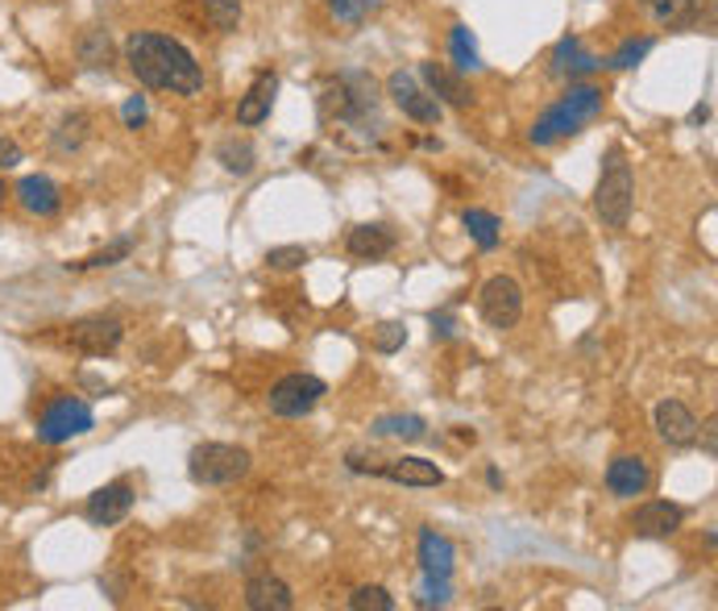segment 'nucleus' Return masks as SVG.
I'll return each instance as SVG.
<instances>
[{
	"label": "nucleus",
	"mask_w": 718,
	"mask_h": 611,
	"mask_svg": "<svg viewBox=\"0 0 718 611\" xmlns=\"http://www.w3.org/2000/svg\"><path fill=\"white\" fill-rule=\"evenodd\" d=\"M403 341H408V325H399V320H382V325L374 329V350H378V354H399Z\"/></svg>",
	"instance_id": "34"
},
{
	"label": "nucleus",
	"mask_w": 718,
	"mask_h": 611,
	"mask_svg": "<svg viewBox=\"0 0 718 611\" xmlns=\"http://www.w3.org/2000/svg\"><path fill=\"white\" fill-rule=\"evenodd\" d=\"M246 608L249 611H291L295 608V590L274 578V574H254L246 583Z\"/></svg>",
	"instance_id": "17"
},
{
	"label": "nucleus",
	"mask_w": 718,
	"mask_h": 611,
	"mask_svg": "<svg viewBox=\"0 0 718 611\" xmlns=\"http://www.w3.org/2000/svg\"><path fill=\"white\" fill-rule=\"evenodd\" d=\"M387 92H390V101H395V108H399L408 121H415V126H436V121H440V101L415 84V75H408V71H395L387 80Z\"/></svg>",
	"instance_id": "11"
},
{
	"label": "nucleus",
	"mask_w": 718,
	"mask_h": 611,
	"mask_svg": "<svg viewBox=\"0 0 718 611\" xmlns=\"http://www.w3.org/2000/svg\"><path fill=\"white\" fill-rule=\"evenodd\" d=\"M80 63L83 67H108L113 63V43L104 30H87L80 38Z\"/></svg>",
	"instance_id": "31"
},
{
	"label": "nucleus",
	"mask_w": 718,
	"mask_h": 611,
	"mask_svg": "<svg viewBox=\"0 0 718 611\" xmlns=\"http://www.w3.org/2000/svg\"><path fill=\"white\" fill-rule=\"evenodd\" d=\"M478 313L491 329H515L523 317V287L511 274H491L478 292Z\"/></svg>",
	"instance_id": "8"
},
{
	"label": "nucleus",
	"mask_w": 718,
	"mask_h": 611,
	"mask_svg": "<svg viewBox=\"0 0 718 611\" xmlns=\"http://www.w3.org/2000/svg\"><path fill=\"white\" fill-rule=\"evenodd\" d=\"M452 599V587H449V578H432L428 574V587H424V595L415 599L420 608H445Z\"/></svg>",
	"instance_id": "37"
},
{
	"label": "nucleus",
	"mask_w": 718,
	"mask_h": 611,
	"mask_svg": "<svg viewBox=\"0 0 718 611\" xmlns=\"http://www.w3.org/2000/svg\"><path fill=\"white\" fill-rule=\"evenodd\" d=\"M125 63H129L138 84L154 87V92H170V96H200L204 92V71L179 38L150 34V30L129 34Z\"/></svg>",
	"instance_id": "1"
},
{
	"label": "nucleus",
	"mask_w": 718,
	"mask_h": 611,
	"mask_svg": "<svg viewBox=\"0 0 718 611\" xmlns=\"http://www.w3.org/2000/svg\"><path fill=\"white\" fill-rule=\"evenodd\" d=\"M639 9L652 17L657 25H685L694 22V13H698V0H639Z\"/></svg>",
	"instance_id": "23"
},
{
	"label": "nucleus",
	"mask_w": 718,
	"mask_h": 611,
	"mask_svg": "<svg viewBox=\"0 0 718 611\" xmlns=\"http://www.w3.org/2000/svg\"><path fill=\"white\" fill-rule=\"evenodd\" d=\"M432 338H452V317L449 313H440V317L432 313Z\"/></svg>",
	"instance_id": "40"
},
{
	"label": "nucleus",
	"mask_w": 718,
	"mask_h": 611,
	"mask_svg": "<svg viewBox=\"0 0 718 611\" xmlns=\"http://www.w3.org/2000/svg\"><path fill=\"white\" fill-rule=\"evenodd\" d=\"M648 50H652V38H639V43L632 38V43H623L615 55H611V67H619V71H623V67H636Z\"/></svg>",
	"instance_id": "36"
},
{
	"label": "nucleus",
	"mask_w": 718,
	"mask_h": 611,
	"mask_svg": "<svg viewBox=\"0 0 718 611\" xmlns=\"http://www.w3.org/2000/svg\"><path fill=\"white\" fill-rule=\"evenodd\" d=\"M598 59L581 46V38H561L553 50V75H561V80H581V75H590V71H598Z\"/></svg>",
	"instance_id": "21"
},
{
	"label": "nucleus",
	"mask_w": 718,
	"mask_h": 611,
	"mask_svg": "<svg viewBox=\"0 0 718 611\" xmlns=\"http://www.w3.org/2000/svg\"><path fill=\"white\" fill-rule=\"evenodd\" d=\"M652 486V470L639 454H619L615 462L607 466V491L615 500H636Z\"/></svg>",
	"instance_id": "14"
},
{
	"label": "nucleus",
	"mask_w": 718,
	"mask_h": 611,
	"mask_svg": "<svg viewBox=\"0 0 718 611\" xmlns=\"http://www.w3.org/2000/svg\"><path fill=\"white\" fill-rule=\"evenodd\" d=\"M129 254H133V242L121 237V242H113V246H104V250L87 254V258H80V262H71V271H101V267H117V262H125Z\"/></svg>",
	"instance_id": "28"
},
{
	"label": "nucleus",
	"mask_w": 718,
	"mask_h": 611,
	"mask_svg": "<svg viewBox=\"0 0 718 611\" xmlns=\"http://www.w3.org/2000/svg\"><path fill=\"white\" fill-rule=\"evenodd\" d=\"M249 466H254V458H249V449H242V445L204 442L191 449L187 474H191V483L200 486H228L237 483V479H246Z\"/></svg>",
	"instance_id": "5"
},
{
	"label": "nucleus",
	"mask_w": 718,
	"mask_h": 611,
	"mask_svg": "<svg viewBox=\"0 0 718 611\" xmlns=\"http://www.w3.org/2000/svg\"><path fill=\"white\" fill-rule=\"evenodd\" d=\"M133 512V486L125 483H108L101 486L96 495H87V507H83V516L92 520L96 528H113V525H121L125 516Z\"/></svg>",
	"instance_id": "13"
},
{
	"label": "nucleus",
	"mask_w": 718,
	"mask_h": 611,
	"mask_svg": "<svg viewBox=\"0 0 718 611\" xmlns=\"http://www.w3.org/2000/svg\"><path fill=\"white\" fill-rule=\"evenodd\" d=\"M378 437H395V442H424L428 437V424L424 416H411V412H399V416H382L374 424Z\"/></svg>",
	"instance_id": "24"
},
{
	"label": "nucleus",
	"mask_w": 718,
	"mask_h": 611,
	"mask_svg": "<svg viewBox=\"0 0 718 611\" xmlns=\"http://www.w3.org/2000/svg\"><path fill=\"white\" fill-rule=\"evenodd\" d=\"M332 13V22L341 25H362L369 13H378L382 9V0H325Z\"/></svg>",
	"instance_id": "30"
},
{
	"label": "nucleus",
	"mask_w": 718,
	"mask_h": 611,
	"mask_svg": "<svg viewBox=\"0 0 718 611\" xmlns=\"http://www.w3.org/2000/svg\"><path fill=\"white\" fill-rule=\"evenodd\" d=\"M87 133H92V117L87 113H67L55 129V150L59 154H71V150H80L87 142Z\"/></svg>",
	"instance_id": "25"
},
{
	"label": "nucleus",
	"mask_w": 718,
	"mask_h": 611,
	"mask_svg": "<svg viewBox=\"0 0 718 611\" xmlns=\"http://www.w3.org/2000/svg\"><path fill=\"white\" fill-rule=\"evenodd\" d=\"M308 258L311 254L304 250V246H274V250L267 254V267L270 271H299Z\"/></svg>",
	"instance_id": "35"
},
{
	"label": "nucleus",
	"mask_w": 718,
	"mask_h": 611,
	"mask_svg": "<svg viewBox=\"0 0 718 611\" xmlns=\"http://www.w3.org/2000/svg\"><path fill=\"white\" fill-rule=\"evenodd\" d=\"M125 338V325L117 317H83L75 325H67V333L62 341L71 345V350H80L87 359H104V354H113Z\"/></svg>",
	"instance_id": "10"
},
{
	"label": "nucleus",
	"mask_w": 718,
	"mask_h": 611,
	"mask_svg": "<svg viewBox=\"0 0 718 611\" xmlns=\"http://www.w3.org/2000/svg\"><path fill=\"white\" fill-rule=\"evenodd\" d=\"M274 92H279V80H274V71H262L249 92L237 101V126H262L270 117V105H274Z\"/></svg>",
	"instance_id": "18"
},
{
	"label": "nucleus",
	"mask_w": 718,
	"mask_h": 611,
	"mask_svg": "<svg viewBox=\"0 0 718 611\" xmlns=\"http://www.w3.org/2000/svg\"><path fill=\"white\" fill-rule=\"evenodd\" d=\"M461 221H466V230H470V237L482 246V250H494V246H498V230H503V225H498V216H494V212L466 209Z\"/></svg>",
	"instance_id": "27"
},
{
	"label": "nucleus",
	"mask_w": 718,
	"mask_h": 611,
	"mask_svg": "<svg viewBox=\"0 0 718 611\" xmlns=\"http://www.w3.org/2000/svg\"><path fill=\"white\" fill-rule=\"evenodd\" d=\"M121 117L129 129H142L145 126V96H129L121 108Z\"/></svg>",
	"instance_id": "38"
},
{
	"label": "nucleus",
	"mask_w": 718,
	"mask_h": 611,
	"mask_svg": "<svg viewBox=\"0 0 718 611\" xmlns=\"http://www.w3.org/2000/svg\"><path fill=\"white\" fill-rule=\"evenodd\" d=\"M420 562H424V574H432V578H449L452 562H457V549L436 528H424L420 532Z\"/></svg>",
	"instance_id": "22"
},
{
	"label": "nucleus",
	"mask_w": 718,
	"mask_h": 611,
	"mask_svg": "<svg viewBox=\"0 0 718 611\" xmlns=\"http://www.w3.org/2000/svg\"><path fill=\"white\" fill-rule=\"evenodd\" d=\"M632 204H636V175H632V163L623 158V150H611L607 163H602V175H598L595 209L607 230H627Z\"/></svg>",
	"instance_id": "4"
},
{
	"label": "nucleus",
	"mask_w": 718,
	"mask_h": 611,
	"mask_svg": "<svg viewBox=\"0 0 718 611\" xmlns=\"http://www.w3.org/2000/svg\"><path fill=\"white\" fill-rule=\"evenodd\" d=\"M325 396H329L325 379L295 371V375H283V379L270 387L267 408L274 412V416H283V421H299V416H308L311 408L325 400Z\"/></svg>",
	"instance_id": "7"
},
{
	"label": "nucleus",
	"mask_w": 718,
	"mask_h": 611,
	"mask_svg": "<svg viewBox=\"0 0 718 611\" xmlns=\"http://www.w3.org/2000/svg\"><path fill=\"white\" fill-rule=\"evenodd\" d=\"M345 250L353 258H362V262H378V258L395 254V230H387V225H357L345 237Z\"/></svg>",
	"instance_id": "20"
},
{
	"label": "nucleus",
	"mask_w": 718,
	"mask_h": 611,
	"mask_svg": "<svg viewBox=\"0 0 718 611\" xmlns=\"http://www.w3.org/2000/svg\"><path fill=\"white\" fill-rule=\"evenodd\" d=\"M0 200H4V179H0Z\"/></svg>",
	"instance_id": "42"
},
{
	"label": "nucleus",
	"mask_w": 718,
	"mask_h": 611,
	"mask_svg": "<svg viewBox=\"0 0 718 611\" xmlns=\"http://www.w3.org/2000/svg\"><path fill=\"white\" fill-rule=\"evenodd\" d=\"M685 520V507L681 504H669V500H648V504H639L632 512V532L644 537V541H664V537H673Z\"/></svg>",
	"instance_id": "12"
},
{
	"label": "nucleus",
	"mask_w": 718,
	"mask_h": 611,
	"mask_svg": "<svg viewBox=\"0 0 718 611\" xmlns=\"http://www.w3.org/2000/svg\"><path fill=\"white\" fill-rule=\"evenodd\" d=\"M657 433L664 445L685 449V445L698 442V416H694L681 400H660L657 403Z\"/></svg>",
	"instance_id": "15"
},
{
	"label": "nucleus",
	"mask_w": 718,
	"mask_h": 611,
	"mask_svg": "<svg viewBox=\"0 0 718 611\" xmlns=\"http://www.w3.org/2000/svg\"><path fill=\"white\" fill-rule=\"evenodd\" d=\"M92 424H96V416H92L87 403L75 400V396H62V400H55L46 412H42L38 437L46 445H62V442H71V437L92 433Z\"/></svg>",
	"instance_id": "9"
},
{
	"label": "nucleus",
	"mask_w": 718,
	"mask_h": 611,
	"mask_svg": "<svg viewBox=\"0 0 718 611\" xmlns=\"http://www.w3.org/2000/svg\"><path fill=\"white\" fill-rule=\"evenodd\" d=\"M374 108H378V84H374V75H366V71H341L325 87V96H320L325 121L345 129L366 126L369 117H374Z\"/></svg>",
	"instance_id": "3"
},
{
	"label": "nucleus",
	"mask_w": 718,
	"mask_h": 611,
	"mask_svg": "<svg viewBox=\"0 0 718 611\" xmlns=\"http://www.w3.org/2000/svg\"><path fill=\"white\" fill-rule=\"evenodd\" d=\"M200 4H204L212 30L237 34V25H242V0H200Z\"/></svg>",
	"instance_id": "29"
},
{
	"label": "nucleus",
	"mask_w": 718,
	"mask_h": 611,
	"mask_svg": "<svg viewBox=\"0 0 718 611\" xmlns=\"http://www.w3.org/2000/svg\"><path fill=\"white\" fill-rule=\"evenodd\" d=\"M221 163H225V171H233V175H249L254 171V146L249 142H221Z\"/></svg>",
	"instance_id": "33"
},
{
	"label": "nucleus",
	"mask_w": 718,
	"mask_h": 611,
	"mask_svg": "<svg viewBox=\"0 0 718 611\" xmlns=\"http://www.w3.org/2000/svg\"><path fill=\"white\" fill-rule=\"evenodd\" d=\"M420 80H424L432 96H436V101H445V105H452V108H470L473 105L470 84H466L457 71H449L445 63H420Z\"/></svg>",
	"instance_id": "16"
},
{
	"label": "nucleus",
	"mask_w": 718,
	"mask_h": 611,
	"mask_svg": "<svg viewBox=\"0 0 718 611\" xmlns=\"http://www.w3.org/2000/svg\"><path fill=\"white\" fill-rule=\"evenodd\" d=\"M706 454H710V458H715V421L706 424Z\"/></svg>",
	"instance_id": "41"
},
{
	"label": "nucleus",
	"mask_w": 718,
	"mask_h": 611,
	"mask_svg": "<svg viewBox=\"0 0 718 611\" xmlns=\"http://www.w3.org/2000/svg\"><path fill=\"white\" fill-rule=\"evenodd\" d=\"M449 55H452V67H457V75H466V71H478V67H482V59H478V46H473V34L466 30V25H452Z\"/></svg>",
	"instance_id": "26"
},
{
	"label": "nucleus",
	"mask_w": 718,
	"mask_h": 611,
	"mask_svg": "<svg viewBox=\"0 0 718 611\" xmlns=\"http://www.w3.org/2000/svg\"><path fill=\"white\" fill-rule=\"evenodd\" d=\"M17 200L21 209L34 212V216H55L62 209V191L50 175H25L17 184Z\"/></svg>",
	"instance_id": "19"
},
{
	"label": "nucleus",
	"mask_w": 718,
	"mask_h": 611,
	"mask_svg": "<svg viewBox=\"0 0 718 611\" xmlns=\"http://www.w3.org/2000/svg\"><path fill=\"white\" fill-rule=\"evenodd\" d=\"M17 163H21V146L13 138L0 133V167H17Z\"/></svg>",
	"instance_id": "39"
},
{
	"label": "nucleus",
	"mask_w": 718,
	"mask_h": 611,
	"mask_svg": "<svg viewBox=\"0 0 718 611\" xmlns=\"http://www.w3.org/2000/svg\"><path fill=\"white\" fill-rule=\"evenodd\" d=\"M353 611H395V595L387 587H357L350 595Z\"/></svg>",
	"instance_id": "32"
},
{
	"label": "nucleus",
	"mask_w": 718,
	"mask_h": 611,
	"mask_svg": "<svg viewBox=\"0 0 718 611\" xmlns=\"http://www.w3.org/2000/svg\"><path fill=\"white\" fill-rule=\"evenodd\" d=\"M602 105H607V96H602V87L595 84H574L569 80V92L556 101V105H549L544 113H540V121L532 126V146H556L561 138H574V133H581V129L595 121L598 113H602Z\"/></svg>",
	"instance_id": "2"
},
{
	"label": "nucleus",
	"mask_w": 718,
	"mask_h": 611,
	"mask_svg": "<svg viewBox=\"0 0 718 611\" xmlns=\"http://www.w3.org/2000/svg\"><path fill=\"white\" fill-rule=\"evenodd\" d=\"M345 462H350V470H357V474H378V479L399 483V486L445 483V470L436 462H428V458H362V454H350Z\"/></svg>",
	"instance_id": "6"
}]
</instances>
